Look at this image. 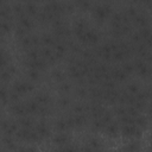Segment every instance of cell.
I'll return each mask as SVG.
<instances>
[{"label":"cell","mask_w":152,"mask_h":152,"mask_svg":"<svg viewBox=\"0 0 152 152\" xmlns=\"http://www.w3.org/2000/svg\"><path fill=\"white\" fill-rule=\"evenodd\" d=\"M141 132H142V129L139 128L135 124L124 125L122 128L120 129V133L126 138H139L141 135Z\"/></svg>","instance_id":"6da1fadb"},{"label":"cell","mask_w":152,"mask_h":152,"mask_svg":"<svg viewBox=\"0 0 152 152\" xmlns=\"http://www.w3.org/2000/svg\"><path fill=\"white\" fill-rule=\"evenodd\" d=\"M110 12H112V10H110V6L109 5H99V6H96L95 8H94V11H93V15H94V18L97 20V21H104L108 17H109V14H110Z\"/></svg>","instance_id":"7a4b0ae2"},{"label":"cell","mask_w":152,"mask_h":152,"mask_svg":"<svg viewBox=\"0 0 152 152\" xmlns=\"http://www.w3.org/2000/svg\"><path fill=\"white\" fill-rule=\"evenodd\" d=\"M12 90H14L15 93H18V94L21 96V95H25V94L32 91V90H33V84H32V83H28V82H24V81L15 82V83L13 84Z\"/></svg>","instance_id":"3957f363"},{"label":"cell","mask_w":152,"mask_h":152,"mask_svg":"<svg viewBox=\"0 0 152 152\" xmlns=\"http://www.w3.org/2000/svg\"><path fill=\"white\" fill-rule=\"evenodd\" d=\"M134 69H135V71H137L138 75L144 76V77H145L146 75H148V72H150L148 65H147L145 62H142V61H137V62H134Z\"/></svg>","instance_id":"277c9868"},{"label":"cell","mask_w":152,"mask_h":152,"mask_svg":"<svg viewBox=\"0 0 152 152\" xmlns=\"http://www.w3.org/2000/svg\"><path fill=\"white\" fill-rule=\"evenodd\" d=\"M11 112L17 115V116H25L27 114V110H26V107H25V103H19V102H14L12 103L11 106Z\"/></svg>","instance_id":"5b68a950"},{"label":"cell","mask_w":152,"mask_h":152,"mask_svg":"<svg viewBox=\"0 0 152 152\" xmlns=\"http://www.w3.org/2000/svg\"><path fill=\"white\" fill-rule=\"evenodd\" d=\"M19 19V25L21 26V27H24L26 31H30L32 27H33V20L31 19V17H28L26 13L25 14H23V15H20V17H18Z\"/></svg>","instance_id":"8992f818"},{"label":"cell","mask_w":152,"mask_h":152,"mask_svg":"<svg viewBox=\"0 0 152 152\" xmlns=\"http://www.w3.org/2000/svg\"><path fill=\"white\" fill-rule=\"evenodd\" d=\"M104 131H106V134H107L108 137H112V138L118 137L119 133H120V128H119V126H118L115 122H113V121L106 125Z\"/></svg>","instance_id":"52a82bcc"},{"label":"cell","mask_w":152,"mask_h":152,"mask_svg":"<svg viewBox=\"0 0 152 152\" xmlns=\"http://www.w3.org/2000/svg\"><path fill=\"white\" fill-rule=\"evenodd\" d=\"M24 8H25V13H26L28 17L38 15V8H37L34 1H27L26 5L24 6Z\"/></svg>","instance_id":"ba28073f"},{"label":"cell","mask_w":152,"mask_h":152,"mask_svg":"<svg viewBox=\"0 0 152 152\" xmlns=\"http://www.w3.org/2000/svg\"><path fill=\"white\" fill-rule=\"evenodd\" d=\"M110 77H112V80H114V81L121 82V81H125V80H126L127 74H126L121 68H120V69H114V70L110 72Z\"/></svg>","instance_id":"9c48e42d"},{"label":"cell","mask_w":152,"mask_h":152,"mask_svg":"<svg viewBox=\"0 0 152 152\" xmlns=\"http://www.w3.org/2000/svg\"><path fill=\"white\" fill-rule=\"evenodd\" d=\"M25 107H26L27 114H36V113H38L40 104L36 100H31V101H27L25 103Z\"/></svg>","instance_id":"30bf717a"},{"label":"cell","mask_w":152,"mask_h":152,"mask_svg":"<svg viewBox=\"0 0 152 152\" xmlns=\"http://www.w3.org/2000/svg\"><path fill=\"white\" fill-rule=\"evenodd\" d=\"M55 38L56 37H52V36H50V34H43L42 37H40V43L44 45V46H53L55 45V43H56V40H55Z\"/></svg>","instance_id":"8fae6325"},{"label":"cell","mask_w":152,"mask_h":152,"mask_svg":"<svg viewBox=\"0 0 152 152\" xmlns=\"http://www.w3.org/2000/svg\"><path fill=\"white\" fill-rule=\"evenodd\" d=\"M36 132L39 134V137L42 139L46 138L49 135V133H50V131H49V128H48V126L45 124H38L37 127H36Z\"/></svg>","instance_id":"7c38bea8"},{"label":"cell","mask_w":152,"mask_h":152,"mask_svg":"<svg viewBox=\"0 0 152 152\" xmlns=\"http://www.w3.org/2000/svg\"><path fill=\"white\" fill-rule=\"evenodd\" d=\"M134 124H135L139 128L144 129V128H146V127H147V125H148V120L146 119V116L137 115V116L134 118Z\"/></svg>","instance_id":"4fadbf2b"},{"label":"cell","mask_w":152,"mask_h":152,"mask_svg":"<svg viewBox=\"0 0 152 152\" xmlns=\"http://www.w3.org/2000/svg\"><path fill=\"white\" fill-rule=\"evenodd\" d=\"M74 4L76 5L77 8L82 10V11H89L91 7V2L89 0H75Z\"/></svg>","instance_id":"5bb4252c"},{"label":"cell","mask_w":152,"mask_h":152,"mask_svg":"<svg viewBox=\"0 0 152 152\" xmlns=\"http://www.w3.org/2000/svg\"><path fill=\"white\" fill-rule=\"evenodd\" d=\"M34 100L40 104V106H48V103L50 102V97L48 94H44V93H40V94H37Z\"/></svg>","instance_id":"9a60e30c"},{"label":"cell","mask_w":152,"mask_h":152,"mask_svg":"<svg viewBox=\"0 0 152 152\" xmlns=\"http://www.w3.org/2000/svg\"><path fill=\"white\" fill-rule=\"evenodd\" d=\"M18 124L20 127H24V128H31L32 127V120L28 118V116H20V119L18 120Z\"/></svg>","instance_id":"2e32d148"},{"label":"cell","mask_w":152,"mask_h":152,"mask_svg":"<svg viewBox=\"0 0 152 152\" xmlns=\"http://www.w3.org/2000/svg\"><path fill=\"white\" fill-rule=\"evenodd\" d=\"M68 141H69V138H68L66 134H64V133H59V134H57V135L53 138V142H56V144H58V145H66Z\"/></svg>","instance_id":"e0dca14e"},{"label":"cell","mask_w":152,"mask_h":152,"mask_svg":"<svg viewBox=\"0 0 152 152\" xmlns=\"http://www.w3.org/2000/svg\"><path fill=\"white\" fill-rule=\"evenodd\" d=\"M56 128L59 131V132H65L69 127V124L66 121V119H61V120H57L56 121Z\"/></svg>","instance_id":"ac0fdd59"},{"label":"cell","mask_w":152,"mask_h":152,"mask_svg":"<svg viewBox=\"0 0 152 152\" xmlns=\"http://www.w3.org/2000/svg\"><path fill=\"white\" fill-rule=\"evenodd\" d=\"M133 19H134V23L137 24V26H139L140 28H141V27H147V19H146L144 15L137 14Z\"/></svg>","instance_id":"d6986e66"},{"label":"cell","mask_w":152,"mask_h":152,"mask_svg":"<svg viewBox=\"0 0 152 152\" xmlns=\"http://www.w3.org/2000/svg\"><path fill=\"white\" fill-rule=\"evenodd\" d=\"M20 44H21V46H23V48H32V46H33L32 37L24 36L23 38H20Z\"/></svg>","instance_id":"ffe728a7"},{"label":"cell","mask_w":152,"mask_h":152,"mask_svg":"<svg viewBox=\"0 0 152 152\" xmlns=\"http://www.w3.org/2000/svg\"><path fill=\"white\" fill-rule=\"evenodd\" d=\"M121 69L127 74V75H131L133 71H135L134 69V63H131V62H125L121 66Z\"/></svg>","instance_id":"44dd1931"},{"label":"cell","mask_w":152,"mask_h":152,"mask_svg":"<svg viewBox=\"0 0 152 152\" xmlns=\"http://www.w3.org/2000/svg\"><path fill=\"white\" fill-rule=\"evenodd\" d=\"M27 77H28V80H31V81H37V80L39 78V70L28 69V71H27Z\"/></svg>","instance_id":"7402d4cb"},{"label":"cell","mask_w":152,"mask_h":152,"mask_svg":"<svg viewBox=\"0 0 152 152\" xmlns=\"http://www.w3.org/2000/svg\"><path fill=\"white\" fill-rule=\"evenodd\" d=\"M139 91H140V88H139L138 84H135V83H131V84L127 86V93H128V94H131V95H135V94H138Z\"/></svg>","instance_id":"603a6c76"},{"label":"cell","mask_w":152,"mask_h":152,"mask_svg":"<svg viewBox=\"0 0 152 152\" xmlns=\"http://www.w3.org/2000/svg\"><path fill=\"white\" fill-rule=\"evenodd\" d=\"M51 75H52V78L57 82H63V80H64V75L61 70H53Z\"/></svg>","instance_id":"cb8c5ba5"},{"label":"cell","mask_w":152,"mask_h":152,"mask_svg":"<svg viewBox=\"0 0 152 152\" xmlns=\"http://www.w3.org/2000/svg\"><path fill=\"white\" fill-rule=\"evenodd\" d=\"M11 28H12V25H11L10 20H5V19H2V23H1V31H2V33H7V32H10Z\"/></svg>","instance_id":"d4e9b609"},{"label":"cell","mask_w":152,"mask_h":152,"mask_svg":"<svg viewBox=\"0 0 152 152\" xmlns=\"http://www.w3.org/2000/svg\"><path fill=\"white\" fill-rule=\"evenodd\" d=\"M58 103H59L61 107H68L69 103H70V100H69V97L63 96V97H61V99L58 100Z\"/></svg>","instance_id":"484cf974"},{"label":"cell","mask_w":152,"mask_h":152,"mask_svg":"<svg viewBox=\"0 0 152 152\" xmlns=\"http://www.w3.org/2000/svg\"><path fill=\"white\" fill-rule=\"evenodd\" d=\"M11 74L6 70V69H2V71H1V80H2V82H6V81H10V78H11Z\"/></svg>","instance_id":"4316f807"},{"label":"cell","mask_w":152,"mask_h":152,"mask_svg":"<svg viewBox=\"0 0 152 152\" xmlns=\"http://www.w3.org/2000/svg\"><path fill=\"white\" fill-rule=\"evenodd\" d=\"M64 7H65V12L71 13V12H74V10L76 8V5H75L74 2H66V4L64 5Z\"/></svg>","instance_id":"83f0119b"},{"label":"cell","mask_w":152,"mask_h":152,"mask_svg":"<svg viewBox=\"0 0 152 152\" xmlns=\"http://www.w3.org/2000/svg\"><path fill=\"white\" fill-rule=\"evenodd\" d=\"M126 15L128 17V18H134L135 15H137V11H135V8H133V7H129L128 10H127V12H126Z\"/></svg>","instance_id":"f1b7e54d"},{"label":"cell","mask_w":152,"mask_h":152,"mask_svg":"<svg viewBox=\"0 0 152 152\" xmlns=\"http://www.w3.org/2000/svg\"><path fill=\"white\" fill-rule=\"evenodd\" d=\"M59 89H61L63 93H66V91H69V90H70V84H68V83L63 82V83H61Z\"/></svg>","instance_id":"f546056e"},{"label":"cell","mask_w":152,"mask_h":152,"mask_svg":"<svg viewBox=\"0 0 152 152\" xmlns=\"http://www.w3.org/2000/svg\"><path fill=\"white\" fill-rule=\"evenodd\" d=\"M89 145H90L93 148H99L100 142H99L97 139H90V140H89Z\"/></svg>","instance_id":"4dcf8cb0"},{"label":"cell","mask_w":152,"mask_h":152,"mask_svg":"<svg viewBox=\"0 0 152 152\" xmlns=\"http://www.w3.org/2000/svg\"><path fill=\"white\" fill-rule=\"evenodd\" d=\"M77 94H78V96H81V97H83V96H86L87 95V90H86V88H78L77 89Z\"/></svg>","instance_id":"1f68e13d"},{"label":"cell","mask_w":152,"mask_h":152,"mask_svg":"<svg viewBox=\"0 0 152 152\" xmlns=\"http://www.w3.org/2000/svg\"><path fill=\"white\" fill-rule=\"evenodd\" d=\"M126 148H128V150H138V148H139V146H137L135 144H133V142H132V144H131L129 146H127Z\"/></svg>","instance_id":"d6a6232c"},{"label":"cell","mask_w":152,"mask_h":152,"mask_svg":"<svg viewBox=\"0 0 152 152\" xmlns=\"http://www.w3.org/2000/svg\"><path fill=\"white\" fill-rule=\"evenodd\" d=\"M46 2H53V1H56V0H45Z\"/></svg>","instance_id":"836d02e7"},{"label":"cell","mask_w":152,"mask_h":152,"mask_svg":"<svg viewBox=\"0 0 152 152\" xmlns=\"http://www.w3.org/2000/svg\"><path fill=\"white\" fill-rule=\"evenodd\" d=\"M150 148H152V141H151V146H150Z\"/></svg>","instance_id":"e575fe53"},{"label":"cell","mask_w":152,"mask_h":152,"mask_svg":"<svg viewBox=\"0 0 152 152\" xmlns=\"http://www.w3.org/2000/svg\"><path fill=\"white\" fill-rule=\"evenodd\" d=\"M28 1H36V0H28Z\"/></svg>","instance_id":"d590c367"},{"label":"cell","mask_w":152,"mask_h":152,"mask_svg":"<svg viewBox=\"0 0 152 152\" xmlns=\"http://www.w3.org/2000/svg\"><path fill=\"white\" fill-rule=\"evenodd\" d=\"M104 1H107V0H104Z\"/></svg>","instance_id":"8d00e7d4"}]
</instances>
